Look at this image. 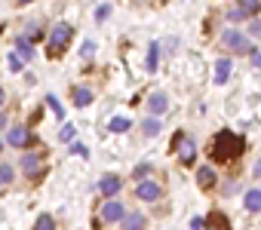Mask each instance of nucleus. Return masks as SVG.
Returning a JSON list of instances; mask_svg holds the SVG:
<instances>
[{
	"label": "nucleus",
	"mask_w": 261,
	"mask_h": 230,
	"mask_svg": "<svg viewBox=\"0 0 261 230\" xmlns=\"http://www.w3.org/2000/svg\"><path fill=\"white\" fill-rule=\"evenodd\" d=\"M243 150H246L243 135H237V132H231V129H221V132L212 138L209 157H212L215 163H231V160H237V157H240Z\"/></svg>",
	"instance_id": "f257e3e1"
},
{
	"label": "nucleus",
	"mask_w": 261,
	"mask_h": 230,
	"mask_svg": "<svg viewBox=\"0 0 261 230\" xmlns=\"http://www.w3.org/2000/svg\"><path fill=\"white\" fill-rule=\"evenodd\" d=\"M71 25L68 22H59V25H53V31H49V40H46V55L49 59H59L62 52H65V46L71 43Z\"/></svg>",
	"instance_id": "f03ea898"
},
{
	"label": "nucleus",
	"mask_w": 261,
	"mask_h": 230,
	"mask_svg": "<svg viewBox=\"0 0 261 230\" xmlns=\"http://www.w3.org/2000/svg\"><path fill=\"white\" fill-rule=\"evenodd\" d=\"M172 150H175V157H178L181 163H194V157H197V144H194V138H191L188 132H175Z\"/></svg>",
	"instance_id": "7ed1b4c3"
},
{
	"label": "nucleus",
	"mask_w": 261,
	"mask_h": 230,
	"mask_svg": "<svg viewBox=\"0 0 261 230\" xmlns=\"http://www.w3.org/2000/svg\"><path fill=\"white\" fill-rule=\"evenodd\" d=\"M22 172L31 181H40L46 175V153H25L22 157Z\"/></svg>",
	"instance_id": "20e7f679"
},
{
	"label": "nucleus",
	"mask_w": 261,
	"mask_h": 230,
	"mask_svg": "<svg viewBox=\"0 0 261 230\" xmlns=\"http://www.w3.org/2000/svg\"><path fill=\"white\" fill-rule=\"evenodd\" d=\"M221 46L243 55V52H249V37L237 28H228V31H221Z\"/></svg>",
	"instance_id": "39448f33"
},
{
	"label": "nucleus",
	"mask_w": 261,
	"mask_h": 230,
	"mask_svg": "<svg viewBox=\"0 0 261 230\" xmlns=\"http://www.w3.org/2000/svg\"><path fill=\"white\" fill-rule=\"evenodd\" d=\"M135 197H138L141 203H157V200L163 197V187H160L157 181H151V178H141L138 187H135Z\"/></svg>",
	"instance_id": "423d86ee"
},
{
	"label": "nucleus",
	"mask_w": 261,
	"mask_h": 230,
	"mask_svg": "<svg viewBox=\"0 0 261 230\" xmlns=\"http://www.w3.org/2000/svg\"><path fill=\"white\" fill-rule=\"evenodd\" d=\"M120 187H123V181H120V175H114V172L101 175V181H98V190H101L108 200H114V197L120 194Z\"/></svg>",
	"instance_id": "0eeeda50"
},
{
	"label": "nucleus",
	"mask_w": 261,
	"mask_h": 230,
	"mask_svg": "<svg viewBox=\"0 0 261 230\" xmlns=\"http://www.w3.org/2000/svg\"><path fill=\"white\" fill-rule=\"evenodd\" d=\"M123 215H126V209H123L120 200H108V203L101 206V221H105V224H117Z\"/></svg>",
	"instance_id": "6e6552de"
},
{
	"label": "nucleus",
	"mask_w": 261,
	"mask_h": 230,
	"mask_svg": "<svg viewBox=\"0 0 261 230\" xmlns=\"http://www.w3.org/2000/svg\"><path fill=\"white\" fill-rule=\"evenodd\" d=\"M147 110H151V117H160V113L169 110V95L166 92H154L147 98Z\"/></svg>",
	"instance_id": "1a4fd4ad"
},
{
	"label": "nucleus",
	"mask_w": 261,
	"mask_h": 230,
	"mask_svg": "<svg viewBox=\"0 0 261 230\" xmlns=\"http://www.w3.org/2000/svg\"><path fill=\"white\" fill-rule=\"evenodd\" d=\"M7 141H10L13 147H28V144L34 141V135H31L25 126H13V129H10V135H7Z\"/></svg>",
	"instance_id": "9d476101"
},
{
	"label": "nucleus",
	"mask_w": 261,
	"mask_h": 230,
	"mask_svg": "<svg viewBox=\"0 0 261 230\" xmlns=\"http://www.w3.org/2000/svg\"><path fill=\"white\" fill-rule=\"evenodd\" d=\"M120 230H144V224H147V218L141 215V212H126L120 221Z\"/></svg>",
	"instance_id": "9b49d317"
},
{
	"label": "nucleus",
	"mask_w": 261,
	"mask_h": 230,
	"mask_svg": "<svg viewBox=\"0 0 261 230\" xmlns=\"http://www.w3.org/2000/svg\"><path fill=\"white\" fill-rule=\"evenodd\" d=\"M92 104V89L89 86H74V107H89Z\"/></svg>",
	"instance_id": "f8f14e48"
},
{
	"label": "nucleus",
	"mask_w": 261,
	"mask_h": 230,
	"mask_svg": "<svg viewBox=\"0 0 261 230\" xmlns=\"http://www.w3.org/2000/svg\"><path fill=\"white\" fill-rule=\"evenodd\" d=\"M243 206H246L249 212H261V190H258V187L246 190V197H243Z\"/></svg>",
	"instance_id": "ddd939ff"
},
{
	"label": "nucleus",
	"mask_w": 261,
	"mask_h": 230,
	"mask_svg": "<svg viewBox=\"0 0 261 230\" xmlns=\"http://www.w3.org/2000/svg\"><path fill=\"white\" fill-rule=\"evenodd\" d=\"M228 77H231V59H218V65H215V83H228Z\"/></svg>",
	"instance_id": "4468645a"
},
{
	"label": "nucleus",
	"mask_w": 261,
	"mask_h": 230,
	"mask_svg": "<svg viewBox=\"0 0 261 230\" xmlns=\"http://www.w3.org/2000/svg\"><path fill=\"white\" fill-rule=\"evenodd\" d=\"M197 181H200L203 190H212V187H215V172H212L209 166H203V169L197 172Z\"/></svg>",
	"instance_id": "2eb2a0df"
},
{
	"label": "nucleus",
	"mask_w": 261,
	"mask_h": 230,
	"mask_svg": "<svg viewBox=\"0 0 261 230\" xmlns=\"http://www.w3.org/2000/svg\"><path fill=\"white\" fill-rule=\"evenodd\" d=\"M16 55H22V62L34 59V46H31V40H25V37H19V40H16Z\"/></svg>",
	"instance_id": "dca6fc26"
},
{
	"label": "nucleus",
	"mask_w": 261,
	"mask_h": 230,
	"mask_svg": "<svg viewBox=\"0 0 261 230\" xmlns=\"http://www.w3.org/2000/svg\"><path fill=\"white\" fill-rule=\"evenodd\" d=\"M157 55H160V46L151 43V49H147V62H144V71H147V74L157 71Z\"/></svg>",
	"instance_id": "f3484780"
},
{
	"label": "nucleus",
	"mask_w": 261,
	"mask_h": 230,
	"mask_svg": "<svg viewBox=\"0 0 261 230\" xmlns=\"http://www.w3.org/2000/svg\"><path fill=\"white\" fill-rule=\"evenodd\" d=\"M237 10H243L246 16H258V10H261V0H240V4H237Z\"/></svg>",
	"instance_id": "a211bd4d"
},
{
	"label": "nucleus",
	"mask_w": 261,
	"mask_h": 230,
	"mask_svg": "<svg viewBox=\"0 0 261 230\" xmlns=\"http://www.w3.org/2000/svg\"><path fill=\"white\" fill-rule=\"evenodd\" d=\"M129 126H132V120H129V117H114V120H111V126H108V129L120 135V132H126Z\"/></svg>",
	"instance_id": "6ab92c4d"
},
{
	"label": "nucleus",
	"mask_w": 261,
	"mask_h": 230,
	"mask_svg": "<svg viewBox=\"0 0 261 230\" xmlns=\"http://www.w3.org/2000/svg\"><path fill=\"white\" fill-rule=\"evenodd\" d=\"M141 129H144V135H147V138H154V135H160V120H157V117H147Z\"/></svg>",
	"instance_id": "aec40b11"
},
{
	"label": "nucleus",
	"mask_w": 261,
	"mask_h": 230,
	"mask_svg": "<svg viewBox=\"0 0 261 230\" xmlns=\"http://www.w3.org/2000/svg\"><path fill=\"white\" fill-rule=\"evenodd\" d=\"M34 230H56V218L43 212L40 218H37V224H34Z\"/></svg>",
	"instance_id": "412c9836"
},
{
	"label": "nucleus",
	"mask_w": 261,
	"mask_h": 230,
	"mask_svg": "<svg viewBox=\"0 0 261 230\" xmlns=\"http://www.w3.org/2000/svg\"><path fill=\"white\" fill-rule=\"evenodd\" d=\"M13 178H16V169L10 163H0V184H10Z\"/></svg>",
	"instance_id": "4be33fe9"
},
{
	"label": "nucleus",
	"mask_w": 261,
	"mask_h": 230,
	"mask_svg": "<svg viewBox=\"0 0 261 230\" xmlns=\"http://www.w3.org/2000/svg\"><path fill=\"white\" fill-rule=\"evenodd\" d=\"M59 138H62V141H74V138H77V126H74V123H65L62 132H59Z\"/></svg>",
	"instance_id": "5701e85b"
},
{
	"label": "nucleus",
	"mask_w": 261,
	"mask_h": 230,
	"mask_svg": "<svg viewBox=\"0 0 261 230\" xmlns=\"http://www.w3.org/2000/svg\"><path fill=\"white\" fill-rule=\"evenodd\" d=\"M46 101H49V107H53V113H56V117H65V107L59 104V98H56V95H46Z\"/></svg>",
	"instance_id": "b1692460"
},
{
	"label": "nucleus",
	"mask_w": 261,
	"mask_h": 230,
	"mask_svg": "<svg viewBox=\"0 0 261 230\" xmlns=\"http://www.w3.org/2000/svg\"><path fill=\"white\" fill-rule=\"evenodd\" d=\"M151 175V163H141V166H135V178L141 181V178H147Z\"/></svg>",
	"instance_id": "393cba45"
},
{
	"label": "nucleus",
	"mask_w": 261,
	"mask_h": 230,
	"mask_svg": "<svg viewBox=\"0 0 261 230\" xmlns=\"http://www.w3.org/2000/svg\"><path fill=\"white\" fill-rule=\"evenodd\" d=\"M243 19H249L243 10H231V13H228V22H243Z\"/></svg>",
	"instance_id": "a878e982"
},
{
	"label": "nucleus",
	"mask_w": 261,
	"mask_h": 230,
	"mask_svg": "<svg viewBox=\"0 0 261 230\" xmlns=\"http://www.w3.org/2000/svg\"><path fill=\"white\" fill-rule=\"evenodd\" d=\"M7 59H10V71H22V65H25V62H22L16 52H13V55H7Z\"/></svg>",
	"instance_id": "bb28decb"
},
{
	"label": "nucleus",
	"mask_w": 261,
	"mask_h": 230,
	"mask_svg": "<svg viewBox=\"0 0 261 230\" xmlns=\"http://www.w3.org/2000/svg\"><path fill=\"white\" fill-rule=\"evenodd\" d=\"M249 34H252V37H261V19H255V22L249 25Z\"/></svg>",
	"instance_id": "cd10ccee"
},
{
	"label": "nucleus",
	"mask_w": 261,
	"mask_h": 230,
	"mask_svg": "<svg viewBox=\"0 0 261 230\" xmlns=\"http://www.w3.org/2000/svg\"><path fill=\"white\" fill-rule=\"evenodd\" d=\"M191 230H206V218H194L191 221Z\"/></svg>",
	"instance_id": "c85d7f7f"
},
{
	"label": "nucleus",
	"mask_w": 261,
	"mask_h": 230,
	"mask_svg": "<svg viewBox=\"0 0 261 230\" xmlns=\"http://www.w3.org/2000/svg\"><path fill=\"white\" fill-rule=\"evenodd\" d=\"M108 13H111V7H98V16H95V19H98V22H105V19H108Z\"/></svg>",
	"instance_id": "c756f323"
},
{
	"label": "nucleus",
	"mask_w": 261,
	"mask_h": 230,
	"mask_svg": "<svg viewBox=\"0 0 261 230\" xmlns=\"http://www.w3.org/2000/svg\"><path fill=\"white\" fill-rule=\"evenodd\" d=\"M92 52H95V43H92V40H86V43H83V55H92Z\"/></svg>",
	"instance_id": "7c9ffc66"
},
{
	"label": "nucleus",
	"mask_w": 261,
	"mask_h": 230,
	"mask_svg": "<svg viewBox=\"0 0 261 230\" xmlns=\"http://www.w3.org/2000/svg\"><path fill=\"white\" fill-rule=\"evenodd\" d=\"M255 178H258V181H261V160H258V163H255Z\"/></svg>",
	"instance_id": "2f4dec72"
},
{
	"label": "nucleus",
	"mask_w": 261,
	"mask_h": 230,
	"mask_svg": "<svg viewBox=\"0 0 261 230\" xmlns=\"http://www.w3.org/2000/svg\"><path fill=\"white\" fill-rule=\"evenodd\" d=\"M0 129H7V113H0Z\"/></svg>",
	"instance_id": "473e14b6"
},
{
	"label": "nucleus",
	"mask_w": 261,
	"mask_h": 230,
	"mask_svg": "<svg viewBox=\"0 0 261 230\" xmlns=\"http://www.w3.org/2000/svg\"><path fill=\"white\" fill-rule=\"evenodd\" d=\"M0 104H4V89H0Z\"/></svg>",
	"instance_id": "72a5a7b5"
},
{
	"label": "nucleus",
	"mask_w": 261,
	"mask_h": 230,
	"mask_svg": "<svg viewBox=\"0 0 261 230\" xmlns=\"http://www.w3.org/2000/svg\"><path fill=\"white\" fill-rule=\"evenodd\" d=\"M0 153H4V141H0Z\"/></svg>",
	"instance_id": "f704fd0d"
},
{
	"label": "nucleus",
	"mask_w": 261,
	"mask_h": 230,
	"mask_svg": "<svg viewBox=\"0 0 261 230\" xmlns=\"http://www.w3.org/2000/svg\"><path fill=\"white\" fill-rule=\"evenodd\" d=\"M19 4H31V0H19Z\"/></svg>",
	"instance_id": "c9c22d12"
}]
</instances>
